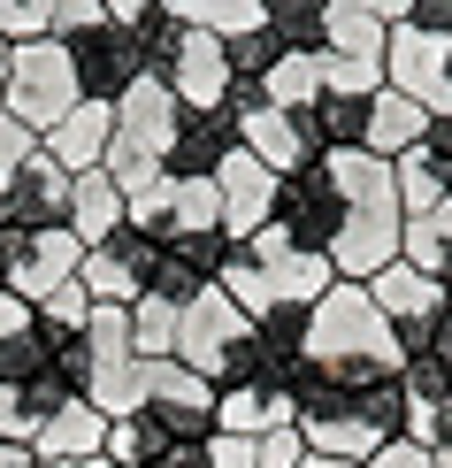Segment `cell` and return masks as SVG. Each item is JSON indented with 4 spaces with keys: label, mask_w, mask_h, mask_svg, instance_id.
Wrapping results in <instances>:
<instances>
[{
    "label": "cell",
    "mask_w": 452,
    "mask_h": 468,
    "mask_svg": "<svg viewBox=\"0 0 452 468\" xmlns=\"http://www.w3.org/2000/svg\"><path fill=\"white\" fill-rule=\"evenodd\" d=\"M322 169H330V185H338V200H345V230H338V246H330V269H338L345 284H368L376 269L399 261V246H406L399 177H391V162L368 154V146L322 154Z\"/></svg>",
    "instance_id": "obj_1"
},
{
    "label": "cell",
    "mask_w": 452,
    "mask_h": 468,
    "mask_svg": "<svg viewBox=\"0 0 452 468\" xmlns=\"http://www.w3.org/2000/svg\"><path fill=\"white\" fill-rule=\"evenodd\" d=\"M307 368L330 384H345V392H368V384H391L406 368L399 338H391L384 307L368 300V284H330L322 300L307 307Z\"/></svg>",
    "instance_id": "obj_2"
},
{
    "label": "cell",
    "mask_w": 452,
    "mask_h": 468,
    "mask_svg": "<svg viewBox=\"0 0 452 468\" xmlns=\"http://www.w3.org/2000/svg\"><path fill=\"white\" fill-rule=\"evenodd\" d=\"M330 284H338V269H330L322 253L291 246L277 223H261L253 239H230L223 277H215V292H223L230 307H246V315H268V307H314Z\"/></svg>",
    "instance_id": "obj_3"
},
{
    "label": "cell",
    "mask_w": 452,
    "mask_h": 468,
    "mask_svg": "<svg viewBox=\"0 0 452 468\" xmlns=\"http://www.w3.org/2000/svg\"><path fill=\"white\" fill-rule=\"evenodd\" d=\"M176 361L200 368L215 392H238V384L284 377V368L261 354V330H253V315H246V307H230L215 284H207L192 307H176Z\"/></svg>",
    "instance_id": "obj_4"
},
{
    "label": "cell",
    "mask_w": 452,
    "mask_h": 468,
    "mask_svg": "<svg viewBox=\"0 0 452 468\" xmlns=\"http://www.w3.org/2000/svg\"><path fill=\"white\" fill-rule=\"evenodd\" d=\"M176 123H184V108H176V92L162 85V77H139V85L115 101V139H108V177L123 185V192H139L162 177V162H169V139H176Z\"/></svg>",
    "instance_id": "obj_5"
},
{
    "label": "cell",
    "mask_w": 452,
    "mask_h": 468,
    "mask_svg": "<svg viewBox=\"0 0 452 468\" xmlns=\"http://www.w3.org/2000/svg\"><path fill=\"white\" fill-rule=\"evenodd\" d=\"M77 101H85V92H77V62H69L62 38H24V47H8V92H0V108L24 131L47 139Z\"/></svg>",
    "instance_id": "obj_6"
},
{
    "label": "cell",
    "mask_w": 452,
    "mask_h": 468,
    "mask_svg": "<svg viewBox=\"0 0 452 468\" xmlns=\"http://www.w3.org/2000/svg\"><path fill=\"white\" fill-rule=\"evenodd\" d=\"M368 300L384 307V323H391V338H399V354H406V361H422V354H437V346H445L452 300H445V284H437V277H422L415 261L376 269V277H368Z\"/></svg>",
    "instance_id": "obj_7"
},
{
    "label": "cell",
    "mask_w": 452,
    "mask_h": 468,
    "mask_svg": "<svg viewBox=\"0 0 452 468\" xmlns=\"http://www.w3.org/2000/svg\"><path fill=\"white\" fill-rule=\"evenodd\" d=\"M139 415H153V431H162L169 445H207L215 438V384L200 377V368L184 361H146V407Z\"/></svg>",
    "instance_id": "obj_8"
},
{
    "label": "cell",
    "mask_w": 452,
    "mask_h": 468,
    "mask_svg": "<svg viewBox=\"0 0 452 468\" xmlns=\"http://www.w3.org/2000/svg\"><path fill=\"white\" fill-rule=\"evenodd\" d=\"M230 123H238V146L253 154V162H268L277 177H300L307 162H322L314 139H307V123H300V115H284L261 85H230Z\"/></svg>",
    "instance_id": "obj_9"
},
{
    "label": "cell",
    "mask_w": 452,
    "mask_h": 468,
    "mask_svg": "<svg viewBox=\"0 0 452 468\" xmlns=\"http://www.w3.org/2000/svg\"><path fill=\"white\" fill-rule=\"evenodd\" d=\"M384 85L406 92V101H422L429 115H452V38L399 24L391 47H384Z\"/></svg>",
    "instance_id": "obj_10"
},
{
    "label": "cell",
    "mask_w": 452,
    "mask_h": 468,
    "mask_svg": "<svg viewBox=\"0 0 452 468\" xmlns=\"http://www.w3.org/2000/svg\"><path fill=\"white\" fill-rule=\"evenodd\" d=\"M277 230L291 246H307V253L330 261V246H338V230H345V200H338V185H330L322 162H307L300 177L277 185Z\"/></svg>",
    "instance_id": "obj_11"
},
{
    "label": "cell",
    "mask_w": 452,
    "mask_h": 468,
    "mask_svg": "<svg viewBox=\"0 0 452 468\" xmlns=\"http://www.w3.org/2000/svg\"><path fill=\"white\" fill-rule=\"evenodd\" d=\"M69 62H77V92H85V101H100V108H115V101L146 77L139 31H131V24H92L85 38H69Z\"/></svg>",
    "instance_id": "obj_12"
},
{
    "label": "cell",
    "mask_w": 452,
    "mask_h": 468,
    "mask_svg": "<svg viewBox=\"0 0 452 468\" xmlns=\"http://www.w3.org/2000/svg\"><path fill=\"white\" fill-rule=\"evenodd\" d=\"M77 269H85V239H77L69 223L54 230H8V292L16 300H47L54 284H69Z\"/></svg>",
    "instance_id": "obj_13"
},
{
    "label": "cell",
    "mask_w": 452,
    "mask_h": 468,
    "mask_svg": "<svg viewBox=\"0 0 452 468\" xmlns=\"http://www.w3.org/2000/svg\"><path fill=\"white\" fill-rule=\"evenodd\" d=\"M69 185L77 177L38 146L31 162L0 185V230H54V223H69Z\"/></svg>",
    "instance_id": "obj_14"
},
{
    "label": "cell",
    "mask_w": 452,
    "mask_h": 468,
    "mask_svg": "<svg viewBox=\"0 0 452 468\" xmlns=\"http://www.w3.org/2000/svg\"><path fill=\"white\" fill-rule=\"evenodd\" d=\"M162 85L176 92V108H184V115L230 108V54H223V38L200 31V24H184V47H176V62L162 69Z\"/></svg>",
    "instance_id": "obj_15"
},
{
    "label": "cell",
    "mask_w": 452,
    "mask_h": 468,
    "mask_svg": "<svg viewBox=\"0 0 452 468\" xmlns=\"http://www.w3.org/2000/svg\"><path fill=\"white\" fill-rule=\"evenodd\" d=\"M207 185H215V207H223V239H253L261 223H277V185H284V177H277L268 162H253L246 146L230 154Z\"/></svg>",
    "instance_id": "obj_16"
},
{
    "label": "cell",
    "mask_w": 452,
    "mask_h": 468,
    "mask_svg": "<svg viewBox=\"0 0 452 468\" xmlns=\"http://www.w3.org/2000/svg\"><path fill=\"white\" fill-rule=\"evenodd\" d=\"M153 253H162V246H153L146 230H131V223H123L108 246H85V269H77V277H85V292H92L100 307H131V300L146 292Z\"/></svg>",
    "instance_id": "obj_17"
},
{
    "label": "cell",
    "mask_w": 452,
    "mask_h": 468,
    "mask_svg": "<svg viewBox=\"0 0 452 468\" xmlns=\"http://www.w3.org/2000/svg\"><path fill=\"white\" fill-rule=\"evenodd\" d=\"M215 431H223V438L300 431V399H291V377H268V384H238V392H215Z\"/></svg>",
    "instance_id": "obj_18"
},
{
    "label": "cell",
    "mask_w": 452,
    "mask_h": 468,
    "mask_svg": "<svg viewBox=\"0 0 452 468\" xmlns=\"http://www.w3.org/2000/svg\"><path fill=\"white\" fill-rule=\"evenodd\" d=\"M399 392H406V445H422V453H437L452 438V384H445V361L422 354L399 368Z\"/></svg>",
    "instance_id": "obj_19"
},
{
    "label": "cell",
    "mask_w": 452,
    "mask_h": 468,
    "mask_svg": "<svg viewBox=\"0 0 452 468\" xmlns=\"http://www.w3.org/2000/svg\"><path fill=\"white\" fill-rule=\"evenodd\" d=\"M100 453H108V415L85 392L31 431V461H100Z\"/></svg>",
    "instance_id": "obj_20"
},
{
    "label": "cell",
    "mask_w": 452,
    "mask_h": 468,
    "mask_svg": "<svg viewBox=\"0 0 452 468\" xmlns=\"http://www.w3.org/2000/svg\"><path fill=\"white\" fill-rule=\"evenodd\" d=\"M230 154H238V123H230V108H215V115H184V123H176V139H169L162 177H215Z\"/></svg>",
    "instance_id": "obj_21"
},
{
    "label": "cell",
    "mask_w": 452,
    "mask_h": 468,
    "mask_svg": "<svg viewBox=\"0 0 452 468\" xmlns=\"http://www.w3.org/2000/svg\"><path fill=\"white\" fill-rule=\"evenodd\" d=\"M108 139H115V108H100V101H77V108H69L62 123H54L47 139H38V146H47L54 162L69 169V177H85V169H100V162H108Z\"/></svg>",
    "instance_id": "obj_22"
},
{
    "label": "cell",
    "mask_w": 452,
    "mask_h": 468,
    "mask_svg": "<svg viewBox=\"0 0 452 468\" xmlns=\"http://www.w3.org/2000/svg\"><path fill=\"white\" fill-rule=\"evenodd\" d=\"M69 230L85 246H108L115 230H123V185H115L108 169H85V177L69 185Z\"/></svg>",
    "instance_id": "obj_23"
},
{
    "label": "cell",
    "mask_w": 452,
    "mask_h": 468,
    "mask_svg": "<svg viewBox=\"0 0 452 468\" xmlns=\"http://www.w3.org/2000/svg\"><path fill=\"white\" fill-rule=\"evenodd\" d=\"M422 131H429V108L422 101H406V92H376V101H368V154H384V162H399L406 146H422Z\"/></svg>",
    "instance_id": "obj_24"
},
{
    "label": "cell",
    "mask_w": 452,
    "mask_h": 468,
    "mask_svg": "<svg viewBox=\"0 0 452 468\" xmlns=\"http://www.w3.org/2000/svg\"><path fill=\"white\" fill-rule=\"evenodd\" d=\"M399 261H415L422 277H437V284H445V300H452V200H437L429 216H406V246H399Z\"/></svg>",
    "instance_id": "obj_25"
},
{
    "label": "cell",
    "mask_w": 452,
    "mask_h": 468,
    "mask_svg": "<svg viewBox=\"0 0 452 468\" xmlns=\"http://www.w3.org/2000/svg\"><path fill=\"white\" fill-rule=\"evenodd\" d=\"M261 24L277 31L284 54H322L330 47V0H261Z\"/></svg>",
    "instance_id": "obj_26"
},
{
    "label": "cell",
    "mask_w": 452,
    "mask_h": 468,
    "mask_svg": "<svg viewBox=\"0 0 452 468\" xmlns=\"http://www.w3.org/2000/svg\"><path fill=\"white\" fill-rule=\"evenodd\" d=\"M300 123H307L314 154H345V146L368 139V101H352V92H322V101H314Z\"/></svg>",
    "instance_id": "obj_27"
},
{
    "label": "cell",
    "mask_w": 452,
    "mask_h": 468,
    "mask_svg": "<svg viewBox=\"0 0 452 468\" xmlns=\"http://www.w3.org/2000/svg\"><path fill=\"white\" fill-rule=\"evenodd\" d=\"M384 47H391V24H376V16H368L361 0H330V47H322V54L384 62Z\"/></svg>",
    "instance_id": "obj_28"
},
{
    "label": "cell",
    "mask_w": 452,
    "mask_h": 468,
    "mask_svg": "<svg viewBox=\"0 0 452 468\" xmlns=\"http://www.w3.org/2000/svg\"><path fill=\"white\" fill-rule=\"evenodd\" d=\"M261 92H268L284 115H307L314 101H322V54H284V62L261 77Z\"/></svg>",
    "instance_id": "obj_29"
},
{
    "label": "cell",
    "mask_w": 452,
    "mask_h": 468,
    "mask_svg": "<svg viewBox=\"0 0 452 468\" xmlns=\"http://www.w3.org/2000/svg\"><path fill=\"white\" fill-rule=\"evenodd\" d=\"M92 307H100V300H92V292H85V277L54 284L47 300H38V330H47V338H54V354H62V338H77V330L92 323Z\"/></svg>",
    "instance_id": "obj_30"
},
{
    "label": "cell",
    "mask_w": 452,
    "mask_h": 468,
    "mask_svg": "<svg viewBox=\"0 0 452 468\" xmlns=\"http://www.w3.org/2000/svg\"><path fill=\"white\" fill-rule=\"evenodd\" d=\"M391 177H399V207H406V216H429L437 200H452V192H445V169L429 162L422 146H406L399 162H391Z\"/></svg>",
    "instance_id": "obj_31"
},
{
    "label": "cell",
    "mask_w": 452,
    "mask_h": 468,
    "mask_svg": "<svg viewBox=\"0 0 452 468\" xmlns=\"http://www.w3.org/2000/svg\"><path fill=\"white\" fill-rule=\"evenodd\" d=\"M162 453H169V438L153 431V415H115L108 422V461L115 468H153Z\"/></svg>",
    "instance_id": "obj_32"
},
{
    "label": "cell",
    "mask_w": 452,
    "mask_h": 468,
    "mask_svg": "<svg viewBox=\"0 0 452 468\" xmlns=\"http://www.w3.org/2000/svg\"><path fill=\"white\" fill-rule=\"evenodd\" d=\"M131 346H139V361H169L176 354V307L169 300H131Z\"/></svg>",
    "instance_id": "obj_33"
},
{
    "label": "cell",
    "mask_w": 452,
    "mask_h": 468,
    "mask_svg": "<svg viewBox=\"0 0 452 468\" xmlns=\"http://www.w3.org/2000/svg\"><path fill=\"white\" fill-rule=\"evenodd\" d=\"M223 54H230V85H261V77L284 62V47H277V31H268V24H253V31H238V38H223Z\"/></svg>",
    "instance_id": "obj_34"
},
{
    "label": "cell",
    "mask_w": 452,
    "mask_h": 468,
    "mask_svg": "<svg viewBox=\"0 0 452 468\" xmlns=\"http://www.w3.org/2000/svg\"><path fill=\"white\" fill-rule=\"evenodd\" d=\"M47 368H62V354H54V338L38 323L24 330V338L0 346V384H31V377H47Z\"/></svg>",
    "instance_id": "obj_35"
},
{
    "label": "cell",
    "mask_w": 452,
    "mask_h": 468,
    "mask_svg": "<svg viewBox=\"0 0 452 468\" xmlns=\"http://www.w3.org/2000/svg\"><path fill=\"white\" fill-rule=\"evenodd\" d=\"M176 16L200 24V31H215V38H238V31L261 24V0H176Z\"/></svg>",
    "instance_id": "obj_36"
},
{
    "label": "cell",
    "mask_w": 452,
    "mask_h": 468,
    "mask_svg": "<svg viewBox=\"0 0 452 468\" xmlns=\"http://www.w3.org/2000/svg\"><path fill=\"white\" fill-rule=\"evenodd\" d=\"M139 31V62H146V77H162L169 62H176V47H184V16L176 8H153L146 24H131Z\"/></svg>",
    "instance_id": "obj_37"
},
{
    "label": "cell",
    "mask_w": 452,
    "mask_h": 468,
    "mask_svg": "<svg viewBox=\"0 0 452 468\" xmlns=\"http://www.w3.org/2000/svg\"><path fill=\"white\" fill-rule=\"evenodd\" d=\"M322 92H352V101H376V92H384V62H352V54H322Z\"/></svg>",
    "instance_id": "obj_38"
},
{
    "label": "cell",
    "mask_w": 452,
    "mask_h": 468,
    "mask_svg": "<svg viewBox=\"0 0 452 468\" xmlns=\"http://www.w3.org/2000/svg\"><path fill=\"white\" fill-rule=\"evenodd\" d=\"M92 24H108L100 0H54V8H47V38H62V47H69V38H85Z\"/></svg>",
    "instance_id": "obj_39"
},
{
    "label": "cell",
    "mask_w": 452,
    "mask_h": 468,
    "mask_svg": "<svg viewBox=\"0 0 452 468\" xmlns=\"http://www.w3.org/2000/svg\"><path fill=\"white\" fill-rule=\"evenodd\" d=\"M47 8H54V0H0V38H8V47L47 38Z\"/></svg>",
    "instance_id": "obj_40"
},
{
    "label": "cell",
    "mask_w": 452,
    "mask_h": 468,
    "mask_svg": "<svg viewBox=\"0 0 452 468\" xmlns=\"http://www.w3.org/2000/svg\"><path fill=\"white\" fill-rule=\"evenodd\" d=\"M31 154H38V131H24V123H16L8 108H0V185H8L16 169L31 162Z\"/></svg>",
    "instance_id": "obj_41"
},
{
    "label": "cell",
    "mask_w": 452,
    "mask_h": 468,
    "mask_svg": "<svg viewBox=\"0 0 452 468\" xmlns=\"http://www.w3.org/2000/svg\"><path fill=\"white\" fill-rule=\"evenodd\" d=\"M253 461H261V468H300L307 461V438L300 431H261V438H253Z\"/></svg>",
    "instance_id": "obj_42"
},
{
    "label": "cell",
    "mask_w": 452,
    "mask_h": 468,
    "mask_svg": "<svg viewBox=\"0 0 452 468\" xmlns=\"http://www.w3.org/2000/svg\"><path fill=\"white\" fill-rule=\"evenodd\" d=\"M0 445H31V407L16 384H0Z\"/></svg>",
    "instance_id": "obj_43"
},
{
    "label": "cell",
    "mask_w": 452,
    "mask_h": 468,
    "mask_svg": "<svg viewBox=\"0 0 452 468\" xmlns=\"http://www.w3.org/2000/svg\"><path fill=\"white\" fill-rule=\"evenodd\" d=\"M422 154L445 169V192H452V115H429V131H422Z\"/></svg>",
    "instance_id": "obj_44"
},
{
    "label": "cell",
    "mask_w": 452,
    "mask_h": 468,
    "mask_svg": "<svg viewBox=\"0 0 452 468\" xmlns=\"http://www.w3.org/2000/svg\"><path fill=\"white\" fill-rule=\"evenodd\" d=\"M207 468H261V461H253V438H223V431H215L207 438Z\"/></svg>",
    "instance_id": "obj_45"
},
{
    "label": "cell",
    "mask_w": 452,
    "mask_h": 468,
    "mask_svg": "<svg viewBox=\"0 0 452 468\" xmlns=\"http://www.w3.org/2000/svg\"><path fill=\"white\" fill-rule=\"evenodd\" d=\"M361 468H437V461H429L422 445H406V438H391V445H376V453H368Z\"/></svg>",
    "instance_id": "obj_46"
},
{
    "label": "cell",
    "mask_w": 452,
    "mask_h": 468,
    "mask_svg": "<svg viewBox=\"0 0 452 468\" xmlns=\"http://www.w3.org/2000/svg\"><path fill=\"white\" fill-rule=\"evenodd\" d=\"M415 31H437V38H452V0H415V16H406Z\"/></svg>",
    "instance_id": "obj_47"
},
{
    "label": "cell",
    "mask_w": 452,
    "mask_h": 468,
    "mask_svg": "<svg viewBox=\"0 0 452 468\" xmlns=\"http://www.w3.org/2000/svg\"><path fill=\"white\" fill-rule=\"evenodd\" d=\"M100 8H108V24H146L162 0H100Z\"/></svg>",
    "instance_id": "obj_48"
},
{
    "label": "cell",
    "mask_w": 452,
    "mask_h": 468,
    "mask_svg": "<svg viewBox=\"0 0 452 468\" xmlns=\"http://www.w3.org/2000/svg\"><path fill=\"white\" fill-rule=\"evenodd\" d=\"M361 8H368V16H376V24H391V31H399V24H406V16H415V0H361Z\"/></svg>",
    "instance_id": "obj_49"
},
{
    "label": "cell",
    "mask_w": 452,
    "mask_h": 468,
    "mask_svg": "<svg viewBox=\"0 0 452 468\" xmlns=\"http://www.w3.org/2000/svg\"><path fill=\"white\" fill-rule=\"evenodd\" d=\"M153 468H207V445H169Z\"/></svg>",
    "instance_id": "obj_50"
},
{
    "label": "cell",
    "mask_w": 452,
    "mask_h": 468,
    "mask_svg": "<svg viewBox=\"0 0 452 468\" xmlns=\"http://www.w3.org/2000/svg\"><path fill=\"white\" fill-rule=\"evenodd\" d=\"M0 468H38V461H31V445H0Z\"/></svg>",
    "instance_id": "obj_51"
},
{
    "label": "cell",
    "mask_w": 452,
    "mask_h": 468,
    "mask_svg": "<svg viewBox=\"0 0 452 468\" xmlns=\"http://www.w3.org/2000/svg\"><path fill=\"white\" fill-rule=\"evenodd\" d=\"M300 468H352V461H330V453H307Z\"/></svg>",
    "instance_id": "obj_52"
},
{
    "label": "cell",
    "mask_w": 452,
    "mask_h": 468,
    "mask_svg": "<svg viewBox=\"0 0 452 468\" xmlns=\"http://www.w3.org/2000/svg\"><path fill=\"white\" fill-rule=\"evenodd\" d=\"M429 461H437V468H452V438H445V445H437V453H429Z\"/></svg>",
    "instance_id": "obj_53"
},
{
    "label": "cell",
    "mask_w": 452,
    "mask_h": 468,
    "mask_svg": "<svg viewBox=\"0 0 452 468\" xmlns=\"http://www.w3.org/2000/svg\"><path fill=\"white\" fill-rule=\"evenodd\" d=\"M0 92H8V38H0Z\"/></svg>",
    "instance_id": "obj_54"
},
{
    "label": "cell",
    "mask_w": 452,
    "mask_h": 468,
    "mask_svg": "<svg viewBox=\"0 0 452 468\" xmlns=\"http://www.w3.org/2000/svg\"><path fill=\"white\" fill-rule=\"evenodd\" d=\"M437 354H445V361H452V323H445V346H437Z\"/></svg>",
    "instance_id": "obj_55"
},
{
    "label": "cell",
    "mask_w": 452,
    "mask_h": 468,
    "mask_svg": "<svg viewBox=\"0 0 452 468\" xmlns=\"http://www.w3.org/2000/svg\"><path fill=\"white\" fill-rule=\"evenodd\" d=\"M437 361H445V354H437ZM445 384H452V361H445Z\"/></svg>",
    "instance_id": "obj_56"
},
{
    "label": "cell",
    "mask_w": 452,
    "mask_h": 468,
    "mask_svg": "<svg viewBox=\"0 0 452 468\" xmlns=\"http://www.w3.org/2000/svg\"><path fill=\"white\" fill-rule=\"evenodd\" d=\"M162 8H176V0H162Z\"/></svg>",
    "instance_id": "obj_57"
},
{
    "label": "cell",
    "mask_w": 452,
    "mask_h": 468,
    "mask_svg": "<svg viewBox=\"0 0 452 468\" xmlns=\"http://www.w3.org/2000/svg\"><path fill=\"white\" fill-rule=\"evenodd\" d=\"M0 346H8V338H0Z\"/></svg>",
    "instance_id": "obj_58"
}]
</instances>
